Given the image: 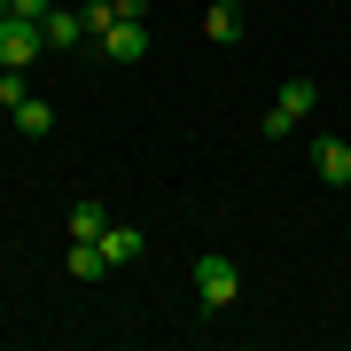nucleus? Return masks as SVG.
<instances>
[{
  "label": "nucleus",
  "mask_w": 351,
  "mask_h": 351,
  "mask_svg": "<svg viewBox=\"0 0 351 351\" xmlns=\"http://www.w3.org/2000/svg\"><path fill=\"white\" fill-rule=\"evenodd\" d=\"M313 110H320V86H313V78H289V86H281V101L265 110V133H274V141H289V133H297Z\"/></svg>",
  "instance_id": "f257e3e1"
},
{
  "label": "nucleus",
  "mask_w": 351,
  "mask_h": 351,
  "mask_svg": "<svg viewBox=\"0 0 351 351\" xmlns=\"http://www.w3.org/2000/svg\"><path fill=\"white\" fill-rule=\"evenodd\" d=\"M195 297L211 304V313H226V304L242 297V274H234L226 258H195Z\"/></svg>",
  "instance_id": "f03ea898"
},
{
  "label": "nucleus",
  "mask_w": 351,
  "mask_h": 351,
  "mask_svg": "<svg viewBox=\"0 0 351 351\" xmlns=\"http://www.w3.org/2000/svg\"><path fill=\"white\" fill-rule=\"evenodd\" d=\"M39 47H47V39H39L32 16H0V63H8V71H24Z\"/></svg>",
  "instance_id": "7ed1b4c3"
},
{
  "label": "nucleus",
  "mask_w": 351,
  "mask_h": 351,
  "mask_svg": "<svg viewBox=\"0 0 351 351\" xmlns=\"http://www.w3.org/2000/svg\"><path fill=\"white\" fill-rule=\"evenodd\" d=\"M39 39L63 55V47H78V39H94V24H86V8H47L39 16Z\"/></svg>",
  "instance_id": "20e7f679"
},
{
  "label": "nucleus",
  "mask_w": 351,
  "mask_h": 351,
  "mask_svg": "<svg viewBox=\"0 0 351 351\" xmlns=\"http://www.w3.org/2000/svg\"><path fill=\"white\" fill-rule=\"evenodd\" d=\"M94 39H101L110 63H141V55H149V24H101Z\"/></svg>",
  "instance_id": "39448f33"
},
{
  "label": "nucleus",
  "mask_w": 351,
  "mask_h": 351,
  "mask_svg": "<svg viewBox=\"0 0 351 351\" xmlns=\"http://www.w3.org/2000/svg\"><path fill=\"white\" fill-rule=\"evenodd\" d=\"M313 172L328 180V188H351V141H336V133L313 141Z\"/></svg>",
  "instance_id": "423d86ee"
},
{
  "label": "nucleus",
  "mask_w": 351,
  "mask_h": 351,
  "mask_svg": "<svg viewBox=\"0 0 351 351\" xmlns=\"http://www.w3.org/2000/svg\"><path fill=\"white\" fill-rule=\"evenodd\" d=\"M101 258H110V265H133L141 258V226H110V234H101Z\"/></svg>",
  "instance_id": "0eeeda50"
},
{
  "label": "nucleus",
  "mask_w": 351,
  "mask_h": 351,
  "mask_svg": "<svg viewBox=\"0 0 351 351\" xmlns=\"http://www.w3.org/2000/svg\"><path fill=\"white\" fill-rule=\"evenodd\" d=\"M8 117H16V125H24L32 141H39V133H55V110H47V101H39V94H24V101H16Z\"/></svg>",
  "instance_id": "6e6552de"
},
{
  "label": "nucleus",
  "mask_w": 351,
  "mask_h": 351,
  "mask_svg": "<svg viewBox=\"0 0 351 351\" xmlns=\"http://www.w3.org/2000/svg\"><path fill=\"white\" fill-rule=\"evenodd\" d=\"M203 39H211V47H234L242 39V8H211L203 16Z\"/></svg>",
  "instance_id": "1a4fd4ad"
},
{
  "label": "nucleus",
  "mask_w": 351,
  "mask_h": 351,
  "mask_svg": "<svg viewBox=\"0 0 351 351\" xmlns=\"http://www.w3.org/2000/svg\"><path fill=\"white\" fill-rule=\"evenodd\" d=\"M101 234H110L101 203H78V211H71V242H101Z\"/></svg>",
  "instance_id": "9d476101"
},
{
  "label": "nucleus",
  "mask_w": 351,
  "mask_h": 351,
  "mask_svg": "<svg viewBox=\"0 0 351 351\" xmlns=\"http://www.w3.org/2000/svg\"><path fill=\"white\" fill-rule=\"evenodd\" d=\"M101 265H110V258H101V242H71V274H78V281H94Z\"/></svg>",
  "instance_id": "9b49d317"
},
{
  "label": "nucleus",
  "mask_w": 351,
  "mask_h": 351,
  "mask_svg": "<svg viewBox=\"0 0 351 351\" xmlns=\"http://www.w3.org/2000/svg\"><path fill=\"white\" fill-rule=\"evenodd\" d=\"M149 16V0H110V24H141Z\"/></svg>",
  "instance_id": "f8f14e48"
},
{
  "label": "nucleus",
  "mask_w": 351,
  "mask_h": 351,
  "mask_svg": "<svg viewBox=\"0 0 351 351\" xmlns=\"http://www.w3.org/2000/svg\"><path fill=\"white\" fill-rule=\"evenodd\" d=\"M47 8H55V0H8V16H32V24H39Z\"/></svg>",
  "instance_id": "ddd939ff"
},
{
  "label": "nucleus",
  "mask_w": 351,
  "mask_h": 351,
  "mask_svg": "<svg viewBox=\"0 0 351 351\" xmlns=\"http://www.w3.org/2000/svg\"><path fill=\"white\" fill-rule=\"evenodd\" d=\"M211 8H242V0H211Z\"/></svg>",
  "instance_id": "4468645a"
},
{
  "label": "nucleus",
  "mask_w": 351,
  "mask_h": 351,
  "mask_svg": "<svg viewBox=\"0 0 351 351\" xmlns=\"http://www.w3.org/2000/svg\"><path fill=\"white\" fill-rule=\"evenodd\" d=\"M0 16H8V0H0Z\"/></svg>",
  "instance_id": "2eb2a0df"
},
{
  "label": "nucleus",
  "mask_w": 351,
  "mask_h": 351,
  "mask_svg": "<svg viewBox=\"0 0 351 351\" xmlns=\"http://www.w3.org/2000/svg\"><path fill=\"white\" fill-rule=\"evenodd\" d=\"M0 117H8V110H0Z\"/></svg>",
  "instance_id": "dca6fc26"
}]
</instances>
